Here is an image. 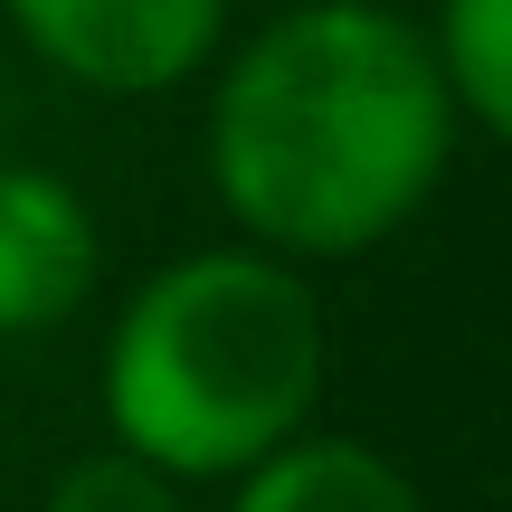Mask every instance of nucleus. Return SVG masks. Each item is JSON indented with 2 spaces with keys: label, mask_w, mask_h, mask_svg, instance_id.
I'll return each instance as SVG.
<instances>
[{
  "label": "nucleus",
  "mask_w": 512,
  "mask_h": 512,
  "mask_svg": "<svg viewBox=\"0 0 512 512\" xmlns=\"http://www.w3.org/2000/svg\"><path fill=\"white\" fill-rule=\"evenodd\" d=\"M456 133L446 67L399 0H304L219 57L209 190L247 247L332 266L437 200Z\"/></svg>",
  "instance_id": "f257e3e1"
},
{
  "label": "nucleus",
  "mask_w": 512,
  "mask_h": 512,
  "mask_svg": "<svg viewBox=\"0 0 512 512\" xmlns=\"http://www.w3.org/2000/svg\"><path fill=\"white\" fill-rule=\"evenodd\" d=\"M323 294L266 247H200L133 285L105 342V427L171 484H238L323 408Z\"/></svg>",
  "instance_id": "f03ea898"
},
{
  "label": "nucleus",
  "mask_w": 512,
  "mask_h": 512,
  "mask_svg": "<svg viewBox=\"0 0 512 512\" xmlns=\"http://www.w3.org/2000/svg\"><path fill=\"white\" fill-rule=\"evenodd\" d=\"M19 48L95 95H171L228 48V0H0Z\"/></svg>",
  "instance_id": "7ed1b4c3"
},
{
  "label": "nucleus",
  "mask_w": 512,
  "mask_h": 512,
  "mask_svg": "<svg viewBox=\"0 0 512 512\" xmlns=\"http://www.w3.org/2000/svg\"><path fill=\"white\" fill-rule=\"evenodd\" d=\"M95 275H105V238L76 181L0 152V342L57 332L95 294Z\"/></svg>",
  "instance_id": "20e7f679"
},
{
  "label": "nucleus",
  "mask_w": 512,
  "mask_h": 512,
  "mask_svg": "<svg viewBox=\"0 0 512 512\" xmlns=\"http://www.w3.org/2000/svg\"><path fill=\"white\" fill-rule=\"evenodd\" d=\"M228 512H427L418 484L361 437H285L275 456H256L238 475Z\"/></svg>",
  "instance_id": "39448f33"
},
{
  "label": "nucleus",
  "mask_w": 512,
  "mask_h": 512,
  "mask_svg": "<svg viewBox=\"0 0 512 512\" xmlns=\"http://www.w3.org/2000/svg\"><path fill=\"white\" fill-rule=\"evenodd\" d=\"M456 95V124L494 133L512 152V0H437V29H427Z\"/></svg>",
  "instance_id": "423d86ee"
},
{
  "label": "nucleus",
  "mask_w": 512,
  "mask_h": 512,
  "mask_svg": "<svg viewBox=\"0 0 512 512\" xmlns=\"http://www.w3.org/2000/svg\"><path fill=\"white\" fill-rule=\"evenodd\" d=\"M38 512H190V503H181V484H171L162 465L124 456V446H95V456H76L67 475L48 484Z\"/></svg>",
  "instance_id": "0eeeda50"
},
{
  "label": "nucleus",
  "mask_w": 512,
  "mask_h": 512,
  "mask_svg": "<svg viewBox=\"0 0 512 512\" xmlns=\"http://www.w3.org/2000/svg\"><path fill=\"white\" fill-rule=\"evenodd\" d=\"M0 114H10V86H0Z\"/></svg>",
  "instance_id": "6e6552de"
}]
</instances>
